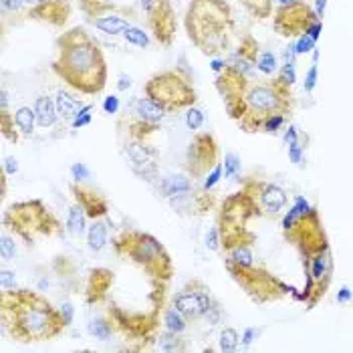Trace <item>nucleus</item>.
<instances>
[{
    "label": "nucleus",
    "instance_id": "obj_1",
    "mask_svg": "<svg viewBox=\"0 0 353 353\" xmlns=\"http://www.w3.org/2000/svg\"><path fill=\"white\" fill-rule=\"evenodd\" d=\"M16 325L20 329V333L29 339H38L45 335L55 333L51 329L53 325V313L49 309V305H27L23 307V311L16 317Z\"/></svg>",
    "mask_w": 353,
    "mask_h": 353
},
{
    "label": "nucleus",
    "instance_id": "obj_2",
    "mask_svg": "<svg viewBox=\"0 0 353 353\" xmlns=\"http://www.w3.org/2000/svg\"><path fill=\"white\" fill-rule=\"evenodd\" d=\"M65 63V77L71 79V75H75L77 79L83 75H89L97 69L99 63V51L91 43H77L71 49H67L63 57Z\"/></svg>",
    "mask_w": 353,
    "mask_h": 353
},
{
    "label": "nucleus",
    "instance_id": "obj_3",
    "mask_svg": "<svg viewBox=\"0 0 353 353\" xmlns=\"http://www.w3.org/2000/svg\"><path fill=\"white\" fill-rule=\"evenodd\" d=\"M246 103L253 111H257L260 115H271L273 111L281 109L283 105V97L279 95L277 89L266 87V85H255L248 89L246 93Z\"/></svg>",
    "mask_w": 353,
    "mask_h": 353
},
{
    "label": "nucleus",
    "instance_id": "obj_4",
    "mask_svg": "<svg viewBox=\"0 0 353 353\" xmlns=\"http://www.w3.org/2000/svg\"><path fill=\"white\" fill-rule=\"evenodd\" d=\"M176 309L184 317H200L212 309V301L206 293H182L176 297Z\"/></svg>",
    "mask_w": 353,
    "mask_h": 353
},
{
    "label": "nucleus",
    "instance_id": "obj_5",
    "mask_svg": "<svg viewBox=\"0 0 353 353\" xmlns=\"http://www.w3.org/2000/svg\"><path fill=\"white\" fill-rule=\"evenodd\" d=\"M34 111H36V123L40 128H51L57 121V103L51 97H38L34 103Z\"/></svg>",
    "mask_w": 353,
    "mask_h": 353
},
{
    "label": "nucleus",
    "instance_id": "obj_6",
    "mask_svg": "<svg viewBox=\"0 0 353 353\" xmlns=\"http://www.w3.org/2000/svg\"><path fill=\"white\" fill-rule=\"evenodd\" d=\"M260 202H262V208L266 210V212H271V214H275V212H279V210H283L285 208V204H287V194H285V190H281L279 186H266L264 190H262V194H260Z\"/></svg>",
    "mask_w": 353,
    "mask_h": 353
},
{
    "label": "nucleus",
    "instance_id": "obj_7",
    "mask_svg": "<svg viewBox=\"0 0 353 353\" xmlns=\"http://www.w3.org/2000/svg\"><path fill=\"white\" fill-rule=\"evenodd\" d=\"M128 154H129V160H131V163H133V170L135 172H139V174H148V170H152L154 165H152V160H150V156H148V152L143 150V146H139V143H129L128 146Z\"/></svg>",
    "mask_w": 353,
    "mask_h": 353
},
{
    "label": "nucleus",
    "instance_id": "obj_8",
    "mask_svg": "<svg viewBox=\"0 0 353 353\" xmlns=\"http://www.w3.org/2000/svg\"><path fill=\"white\" fill-rule=\"evenodd\" d=\"M135 113H137L143 121H152V123L161 121V117H163L161 105H158L156 101H150V99H139V101L135 103Z\"/></svg>",
    "mask_w": 353,
    "mask_h": 353
},
{
    "label": "nucleus",
    "instance_id": "obj_9",
    "mask_svg": "<svg viewBox=\"0 0 353 353\" xmlns=\"http://www.w3.org/2000/svg\"><path fill=\"white\" fill-rule=\"evenodd\" d=\"M161 188H163L165 196H184V194L190 192L192 184H190V180L184 178V176H170V178L163 180Z\"/></svg>",
    "mask_w": 353,
    "mask_h": 353
},
{
    "label": "nucleus",
    "instance_id": "obj_10",
    "mask_svg": "<svg viewBox=\"0 0 353 353\" xmlns=\"http://www.w3.org/2000/svg\"><path fill=\"white\" fill-rule=\"evenodd\" d=\"M95 27L107 34H123L129 29L128 20H123L119 16H101L95 20Z\"/></svg>",
    "mask_w": 353,
    "mask_h": 353
},
{
    "label": "nucleus",
    "instance_id": "obj_11",
    "mask_svg": "<svg viewBox=\"0 0 353 353\" xmlns=\"http://www.w3.org/2000/svg\"><path fill=\"white\" fill-rule=\"evenodd\" d=\"M87 242H89L91 251H101L107 242V226L103 222H93L87 232Z\"/></svg>",
    "mask_w": 353,
    "mask_h": 353
},
{
    "label": "nucleus",
    "instance_id": "obj_12",
    "mask_svg": "<svg viewBox=\"0 0 353 353\" xmlns=\"http://www.w3.org/2000/svg\"><path fill=\"white\" fill-rule=\"evenodd\" d=\"M14 121H16L18 129H20L25 135H31L32 131H34L36 111L31 109V107H20V109L16 111V115H14Z\"/></svg>",
    "mask_w": 353,
    "mask_h": 353
},
{
    "label": "nucleus",
    "instance_id": "obj_13",
    "mask_svg": "<svg viewBox=\"0 0 353 353\" xmlns=\"http://www.w3.org/2000/svg\"><path fill=\"white\" fill-rule=\"evenodd\" d=\"M55 103H57L59 115H63V117L75 115V113L81 109V103H79L77 99H73L69 93H65V91H59V93H57V101H55Z\"/></svg>",
    "mask_w": 353,
    "mask_h": 353
},
{
    "label": "nucleus",
    "instance_id": "obj_14",
    "mask_svg": "<svg viewBox=\"0 0 353 353\" xmlns=\"http://www.w3.org/2000/svg\"><path fill=\"white\" fill-rule=\"evenodd\" d=\"M67 228H69V232L75 234V236L83 234V230H85V212H83V206H73V208L69 210Z\"/></svg>",
    "mask_w": 353,
    "mask_h": 353
},
{
    "label": "nucleus",
    "instance_id": "obj_15",
    "mask_svg": "<svg viewBox=\"0 0 353 353\" xmlns=\"http://www.w3.org/2000/svg\"><path fill=\"white\" fill-rule=\"evenodd\" d=\"M165 327H168V331L170 333H182V331H186V321H184V315L178 311V309H170L168 313H165Z\"/></svg>",
    "mask_w": 353,
    "mask_h": 353
},
{
    "label": "nucleus",
    "instance_id": "obj_16",
    "mask_svg": "<svg viewBox=\"0 0 353 353\" xmlns=\"http://www.w3.org/2000/svg\"><path fill=\"white\" fill-rule=\"evenodd\" d=\"M257 69L260 73H264V75H273L277 71V55L271 53V51L262 53L257 61Z\"/></svg>",
    "mask_w": 353,
    "mask_h": 353
},
{
    "label": "nucleus",
    "instance_id": "obj_17",
    "mask_svg": "<svg viewBox=\"0 0 353 353\" xmlns=\"http://www.w3.org/2000/svg\"><path fill=\"white\" fill-rule=\"evenodd\" d=\"M230 258H232L236 264H240V266H251V264H253V253H251V248L244 246V244L234 246L232 253H230Z\"/></svg>",
    "mask_w": 353,
    "mask_h": 353
},
{
    "label": "nucleus",
    "instance_id": "obj_18",
    "mask_svg": "<svg viewBox=\"0 0 353 353\" xmlns=\"http://www.w3.org/2000/svg\"><path fill=\"white\" fill-rule=\"evenodd\" d=\"M123 36H126V40L129 45H135V47H148V43H150L148 34L141 29H137V27H129L128 31L123 32Z\"/></svg>",
    "mask_w": 353,
    "mask_h": 353
},
{
    "label": "nucleus",
    "instance_id": "obj_19",
    "mask_svg": "<svg viewBox=\"0 0 353 353\" xmlns=\"http://www.w3.org/2000/svg\"><path fill=\"white\" fill-rule=\"evenodd\" d=\"M236 345H238V333L234 329H230V327L224 329L220 333V349L222 351H234Z\"/></svg>",
    "mask_w": 353,
    "mask_h": 353
},
{
    "label": "nucleus",
    "instance_id": "obj_20",
    "mask_svg": "<svg viewBox=\"0 0 353 353\" xmlns=\"http://www.w3.org/2000/svg\"><path fill=\"white\" fill-rule=\"evenodd\" d=\"M327 266H329V258H327V255H317V257L313 258V271H311V277L315 279V281H321V277H325V273H327Z\"/></svg>",
    "mask_w": 353,
    "mask_h": 353
},
{
    "label": "nucleus",
    "instance_id": "obj_21",
    "mask_svg": "<svg viewBox=\"0 0 353 353\" xmlns=\"http://www.w3.org/2000/svg\"><path fill=\"white\" fill-rule=\"evenodd\" d=\"M89 333L91 335H95L97 339H101V341H105L109 335H111V327H109V323L101 321V319H97V321H91L89 323Z\"/></svg>",
    "mask_w": 353,
    "mask_h": 353
},
{
    "label": "nucleus",
    "instance_id": "obj_22",
    "mask_svg": "<svg viewBox=\"0 0 353 353\" xmlns=\"http://www.w3.org/2000/svg\"><path fill=\"white\" fill-rule=\"evenodd\" d=\"M315 45H317V40H313L309 34H303L295 43V51H297V55H307V53H311L315 49Z\"/></svg>",
    "mask_w": 353,
    "mask_h": 353
},
{
    "label": "nucleus",
    "instance_id": "obj_23",
    "mask_svg": "<svg viewBox=\"0 0 353 353\" xmlns=\"http://www.w3.org/2000/svg\"><path fill=\"white\" fill-rule=\"evenodd\" d=\"M202 123H204V113H202L200 109L192 107V109L186 113V126H188V129H200L202 128Z\"/></svg>",
    "mask_w": 353,
    "mask_h": 353
},
{
    "label": "nucleus",
    "instance_id": "obj_24",
    "mask_svg": "<svg viewBox=\"0 0 353 353\" xmlns=\"http://www.w3.org/2000/svg\"><path fill=\"white\" fill-rule=\"evenodd\" d=\"M240 172V160L234 156V154H226L224 156V176L226 178H230V176H234V174H238Z\"/></svg>",
    "mask_w": 353,
    "mask_h": 353
},
{
    "label": "nucleus",
    "instance_id": "obj_25",
    "mask_svg": "<svg viewBox=\"0 0 353 353\" xmlns=\"http://www.w3.org/2000/svg\"><path fill=\"white\" fill-rule=\"evenodd\" d=\"M283 123H285V117H283L281 113H271V115H266V117H264V121H262L264 129H266V131H271V133H275V131L281 128Z\"/></svg>",
    "mask_w": 353,
    "mask_h": 353
},
{
    "label": "nucleus",
    "instance_id": "obj_26",
    "mask_svg": "<svg viewBox=\"0 0 353 353\" xmlns=\"http://www.w3.org/2000/svg\"><path fill=\"white\" fill-rule=\"evenodd\" d=\"M91 105H83L77 113H75V119H73V128H83L91 121Z\"/></svg>",
    "mask_w": 353,
    "mask_h": 353
},
{
    "label": "nucleus",
    "instance_id": "obj_27",
    "mask_svg": "<svg viewBox=\"0 0 353 353\" xmlns=\"http://www.w3.org/2000/svg\"><path fill=\"white\" fill-rule=\"evenodd\" d=\"M2 258L4 260H10V258H14V255H16V244H14V240L12 238H8V236H2Z\"/></svg>",
    "mask_w": 353,
    "mask_h": 353
},
{
    "label": "nucleus",
    "instance_id": "obj_28",
    "mask_svg": "<svg viewBox=\"0 0 353 353\" xmlns=\"http://www.w3.org/2000/svg\"><path fill=\"white\" fill-rule=\"evenodd\" d=\"M317 85V63L311 65V69L307 71V77H305V91L311 93Z\"/></svg>",
    "mask_w": 353,
    "mask_h": 353
},
{
    "label": "nucleus",
    "instance_id": "obj_29",
    "mask_svg": "<svg viewBox=\"0 0 353 353\" xmlns=\"http://www.w3.org/2000/svg\"><path fill=\"white\" fill-rule=\"evenodd\" d=\"M0 287H2V290L14 289V287H16L14 273H10V271H2V275H0Z\"/></svg>",
    "mask_w": 353,
    "mask_h": 353
},
{
    "label": "nucleus",
    "instance_id": "obj_30",
    "mask_svg": "<svg viewBox=\"0 0 353 353\" xmlns=\"http://www.w3.org/2000/svg\"><path fill=\"white\" fill-rule=\"evenodd\" d=\"M285 85H293L297 81V73H295V65L285 63L283 65V79H281Z\"/></svg>",
    "mask_w": 353,
    "mask_h": 353
},
{
    "label": "nucleus",
    "instance_id": "obj_31",
    "mask_svg": "<svg viewBox=\"0 0 353 353\" xmlns=\"http://www.w3.org/2000/svg\"><path fill=\"white\" fill-rule=\"evenodd\" d=\"M71 174H73L75 180H85V178H89V170H87V165L81 163V161H77V163L71 165Z\"/></svg>",
    "mask_w": 353,
    "mask_h": 353
},
{
    "label": "nucleus",
    "instance_id": "obj_32",
    "mask_svg": "<svg viewBox=\"0 0 353 353\" xmlns=\"http://www.w3.org/2000/svg\"><path fill=\"white\" fill-rule=\"evenodd\" d=\"M160 347L161 349H165V351H174V349H178L176 333H172V335H163V337L160 339Z\"/></svg>",
    "mask_w": 353,
    "mask_h": 353
},
{
    "label": "nucleus",
    "instance_id": "obj_33",
    "mask_svg": "<svg viewBox=\"0 0 353 353\" xmlns=\"http://www.w3.org/2000/svg\"><path fill=\"white\" fill-rule=\"evenodd\" d=\"M295 210H297V214H299V218H303V216H307L309 214V210H311V206H309V202L303 198V196H299L297 200H295V206H293Z\"/></svg>",
    "mask_w": 353,
    "mask_h": 353
},
{
    "label": "nucleus",
    "instance_id": "obj_34",
    "mask_svg": "<svg viewBox=\"0 0 353 353\" xmlns=\"http://www.w3.org/2000/svg\"><path fill=\"white\" fill-rule=\"evenodd\" d=\"M103 109H105V113H117V109H119V99L115 95H109L105 97V101H103Z\"/></svg>",
    "mask_w": 353,
    "mask_h": 353
},
{
    "label": "nucleus",
    "instance_id": "obj_35",
    "mask_svg": "<svg viewBox=\"0 0 353 353\" xmlns=\"http://www.w3.org/2000/svg\"><path fill=\"white\" fill-rule=\"evenodd\" d=\"M289 158L293 163H301V160H303V148H301L299 141H295V143L289 146Z\"/></svg>",
    "mask_w": 353,
    "mask_h": 353
},
{
    "label": "nucleus",
    "instance_id": "obj_36",
    "mask_svg": "<svg viewBox=\"0 0 353 353\" xmlns=\"http://www.w3.org/2000/svg\"><path fill=\"white\" fill-rule=\"evenodd\" d=\"M220 176H222V168H220V165H216V168L212 170V174L204 180V190H210V188L220 180Z\"/></svg>",
    "mask_w": 353,
    "mask_h": 353
},
{
    "label": "nucleus",
    "instance_id": "obj_37",
    "mask_svg": "<svg viewBox=\"0 0 353 353\" xmlns=\"http://www.w3.org/2000/svg\"><path fill=\"white\" fill-rule=\"evenodd\" d=\"M230 63L234 65V69H236V71H240V73H248V71L253 69V65L248 63L246 59H242V57H238V55H234V57L230 59Z\"/></svg>",
    "mask_w": 353,
    "mask_h": 353
},
{
    "label": "nucleus",
    "instance_id": "obj_38",
    "mask_svg": "<svg viewBox=\"0 0 353 353\" xmlns=\"http://www.w3.org/2000/svg\"><path fill=\"white\" fill-rule=\"evenodd\" d=\"M206 246L210 251H216L218 248V230L216 228H210L208 234H206Z\"/></svg>",
    "mask_w": 353,
    "mask_h": 353
},
{
    "label": "nucleus",
    "instance_id": "obj_39",
    "mask_svg": "<svg viewBox=\"0 0 353 353\" xmlns=\"http://www.w3.org/2000/svg\"><path fill=\"white\" fill-rule=\"evenodd\" d=\"M321 31H323V25L319 23V20H315V23H311L309 27H307V31H305V34H309L313 40H319V36H321Z\"/></svg>",
    "mask_w": 353,
    "mask_h": 353
},
{
    "label": "nucleus",
    "instance_id": "obj_40",
    "mask_svg": "<svg viewBox=\"0 0 353 353\" xmlns=\"http://www.w3.org/2000/svg\"><path fill=\"white\" fill-rule=\"evenodd\" d=\"M61 315H63V325H71V321H73V307H71V303H63L61 305Z\"/></svg>",
    "mask_w": 353,
    "mask_h": 353
},
{
    "label": "nucleus",
    "instance_id": "obj_41",
    "mask_svg": "<svg viewBox=\"0 0 353 353\" xmlns=\"http://www.w3.org/2000/svg\"><path fill=\"white\" fill-rule=\"evenodd\" d=\"M353 299V290H349L347 287H341L337 290V303H349Z\"/></svg>",
    "mask_w": 353,
    "mask_h": 353
},
{
    "label": "nucleus",
    "instance_id": "obj_42",
    "mask_svg": "<svg viewBox=\"0 0 353 353\" xmlns=\"http://www.w3.org/2000/svg\"><path fill=\"white\" fill-rule=\"evenodd\" d=\"M295 141H299L297 128H295V126H289V129L285 131V143H287V146H290V143H295Z\"/></svg>",
    "mask_w": 353,
    "mask_h": 353
},
{
    "label": "nucleus",
    "instance_id": "obj_43",
    "mask_svg": "<svg viewBox=\"0 0 353 353\" xmlns=\"http://www.w3.org/2000/svg\"><path fill=\"white\" fill-rule=\"evenodd\" d=\"M4 170H6V174H16L18 172V161L14 158H6L4 160Z\"/></svg>",
    "mask_w": 353,
    "mask_h": 353
},
{
    "label": "nucleus",
    "instance_id": "obj_44",
    "mask_svg": "<svg viewBox=\"0 0 353 353\" xmlns=\"http://www.w3.org/2000/svg\"><path fill=\"white\" fill-rule=\"evenodd\" d=\"M25 4V0H2V8L6 10H18Z\"/></svg>",
    "mask_w": 353,
    "mask_h": 353
},
{
    "label": "nucleus",
    "instance_id": "obj_45",
    "mask_svg": "<svg viewBox=\"0 0 353 353\" xmlns=\"http://www.w3.org/2000/svg\"><path fill=\"white\" fill-rule=\"evenodd\" d=\"M283 57H285V63H293V65H295V57H297V51H295V45H289V47L285 49V53H283Z\"/></svg>",
    "mask_w": 353,
    "mask_h": 353
},
{
    "label": "nucleus",
    "instance_id": "obj_46",
    "mask_svg": "<svg viewBox=\"0 0 353 353\" xmlns=\"http://www.w3.org/2000/svg\"><path fill=\"white\" fill-rule=\"evenodd\" d=\"M131 87V77L129 75H119V81H117V89L119 91H126Z\"/></svg>",
    "mask_w": 353,
    "mask_h": 353
},
{
    "label": "nucleus",
    "instance_id": "obj_47",
    "mask_svg": "<svg viewBox=\"0 0 353 353\" xmlns=\"http://www.w3.org/2000/svg\"><path fill=\"white\" fill-rule=\"evenodd\" d=\"M255 337H257V329H253V327H251V329H246V331H244V335H242V343H244V345H251V343L255 341Z\"/></svg>",
    "mask_w": 353,
    "mask_h": 353
},
{
    "label": "nucleus",
    "instance_id": "obj_48",
    "mask_svg": "<svg viewBox=\"0 0 353 353\" xmlns=\"http://www.w3.org/2000/svg\"><path fill=\"white\" fill-rule=\"evenodd\" d=\"M325 6H327V0H315V16H317V18H323Z\"/></svg>",
    "mask_w": 353,
    "mask_h": 353
},
{
    "label": "nucleus",
    "instance_id": "obj_49",
    "mask_svg": "<svg viewBox=\"0 0 353 353\" xmlns=\"http://www.w3.org/2000/svg\"><path fill=\"white\" fill-rule=\"evenodd\" d=\"M0 105H2V111H6V105H8V95H6V91L0 93Z\"/></svg>",
    "mask_w": 353,
    "mask_h": 353
},
{
    "label": "nucleus",
    "instance_id": "obj_50",
    "mask_svg": "<svg viewBox=\"0 0 353 353\" xmlns=\"http://www.w3.org/2000/svg\"><path fill=\"white\" fill-rule=\"evenodd\" d=\"M152 4H154V0H141V8H143L146 12L152 10Z\"/></svg>",
    "mask_w": 353,
    "mask_h": 353
},
{
    "label": "nucleus",
    "instance_id": "obj_51",
    "mask_svg": "<svg viewBox=\"0 0 353 353\" xmlns=\"http://www.w3.org/2000/svg\"><path fill=\"white\" fill-rule=\"evenodd\" d=\"M212 69H214V71H222V69H224V63L218 61V59H214V61H212Z\"/></svg>",
    "mask_w": 353,
    "mask_h": 353
},
{
    "label": "nucleus",
    "instance_id": "obj_52",
    "mask_svg": "<svg viewBox=\"0 0 353 353\" xmlns=\"http://www.w3.org/2000/svg\"><path fill=\"white\" fill-rule=\"evenodd\" d=\"M279 4H283V6H295L297 4V0H277Z\"/></svg>",
    "mask_w": 353,
    "mask_h": 353
},
{
    "label": "nucleus",
    "instance_id": "obj_53",
    "mask_svg": "<svg viewBox=\"0 0 353 353\" xmlns=\"http://www.w3.org/2000/svg\"><path fill=\"white\" fill-rule=\"evenodd\" d=\"M25 2H47V0H25Z\"/></svg>",
    "mask_w": 353,
    "mask_h": 353
}]
</instances>
